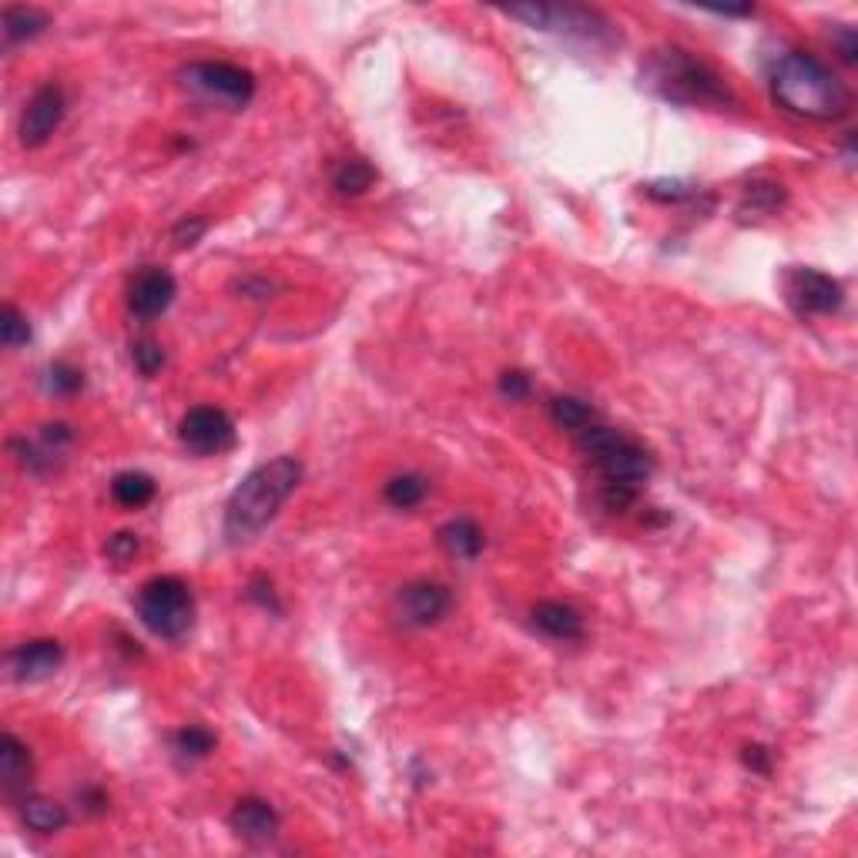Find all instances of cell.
<instances>
[{
    "label": "cell",
    "mask_w": 858,
    "mask_h": 858,
    "mask_svg": "<svg viewBox=\"0 0 858 858\" xmlns=\"http://www.w3.org/2000/svg\"><path fill=\"white\" fill-rule=\"evenodd\" d=\"M181 84L201 97L219 101V105L228 108H245L251 97H256V74L238 68V64H225V61H195L185 64L178 71Z\"/></svg>",
    "instance_id": "cell-7"
},
{
    "label": "cell",
    "mask_w": 858,
    "mask_h": 858,
    "mask_svg": "<svg viewBox=\"0 0 858 858\" xmlns=\"http://www.w3.org/2000/svg\"><path fill=\"white\" fill-rule=\"evenodd\" d=\"M452 608V597L436 580H413L399 590V614L410 627H433Z\"/></svg>",
    "instance_id": "cell-13"
},
{
    "label": "cell",
    "mask_w": 858,
    "mask_h": 858,
    "mask_svg": "<svg viewBox=\"0 0 858 858\" xmlns=\"http://www.w3.org/2000/svg\"><path fill=\"white\" fill-rule=\"evenodd\" d=\"M84 386V373L71 363H50L44 369V389L50 396H74Z\"/></svg>",
    "instance_id": "cell-26"
},
{
    "label": "cell",
    "mask_w": 858,
    "mask_h": 858,
    "mask_svg": "<svg viewBox=\"0 0 858 858\" xmlns=\"http://www.w3.org/2000/svg\"><path fill=\"white\" fill-rule=\"evenodd\" d=\"M61 665H64V647H61V640H50V637L17 644L8 654V671L17 684H37V681L55 678L61 671Z\"/></svg>",
    "instance_id": "cell-12"
},
{
    "label": "cell",
    "mask_w": 858,
    "mask_h": 858,
    "mask_svg": "<svg viewBox=\"0 0 858 858\" xmlns=\"http://www.w3.org/2000/svg\"><path fill=\"white\" fill-rule=\"evenodd\" d=\"M439 543L443 550L449 553V557H457V561H477L480 553H483V530L477 520L470 517H457V520H449L443 530H439Z\"/></svg>",
    "instance_id": "cell-18"
},
{
    "label": "cell",
    "mask_w": 858,
    "mask_h": 858,
    "mask_svg": "<svg viewBox=\"0 0 858 858\" xmlns=\"http://www.w3.org/2000/svg\"><path fill=\"white\" fill-rule=\"evenodd\" d=\"M694 195V188L687 185V181H650L647 185V198H654V201H665V205H678V201H684V198H691Z\"/></svg>",
    "instance_id": "cell-32"
},
{
    "label": "cell",
    "mask_w": 858,
    "mask_h": 858,
    "mask_svg": "<svg viewBox=\"0 0 858 858\" xmlns=\"http://www.w3.org/2000/svg\"><path fill=\"white\" fill-rule=\"evenodd\" d=\"M21 822L27 832L37 835H55L68 825V809L55 798H40V795H24L21 798Z\"/></svg>",
    "instance_id": "cell-17"
},
{
    "label": "cell",
    "mask_w": 858,
    "mask_h": 858,
    "mask_svg": "<svg viewBox=\"0 0 858 858\" xmlns=\"http://www.w3.org/2000/svg\"><path fill=\"white\" fill-rule=\"evenodd\" d=\"M178 439L195 457H222L238 439L235 420L219 407H195L178 423Z\"/></svg>",
    "instance_id": "cell-8"
},
{
    "label": "cell",
    "mask_w": 858,
    "mask_h": 858,
    "mask_svg": "<svg viewBox=\"0 0 858 858\" xmlns=\"http://www.w3.org/2000/svg\"><path fill=\"white\" fill-rule=\"evenodd\" d=\"M134 611L141 624L162 637V640H178L191 631L195 621V597L191 587L178 577H151L141 584L134 597Z\"/></svg>",
    "instance_id": "cell-5"
},
{
    "label": "cell",
    "mask_w": 858,
    "mask_h": 858,
    "mask_svg": "<svg viewBox=\"0 0 858 858\" xmlns=\"http://www.w3.org/2000/svg\"><path fill=\"white\" fill-rule=\"evenodd\" d=\"M530 389H533V383H530V376L520 373V369H510V373L499 376V396H507L510 402L530 399Z\"/></svg>",
    "instance_id": "cell-33"
},
{
    "label": "cell",
    "mask_w": 858,
    "mask_h": 858,
    "mask_svg": "<svg viewBox=\"0 0 858 858\" xmlns=\"http://www.w3.org/2000/svg\"><path fill=\"white\" fill-rule=\"evenodd\" d=\"M510 17L524 21L533 31H557L567 37H580L593 47L600 44H614L621 40L614 34V24L603 17L600 11L590 8H571V4H524V8H510Z\"/></svg>",
    "instance_id": "cell-6"
},
{
    "label": "cell",
    "mask_w": 858,
    "mask_h": 858,
    "mask_svg": "<svg viewBox=\"0 0 858 858\" xmlns=\"http://www.w3.org/2000/svg\"><path fill=\"white\" fill-rule=\"evenodd\" d=\"M178 295V282L168 269H158V266H148L141 269L131 285H128V309L134 319L141 322H151L158 319L162 313H168V306Z\"/></svg>",
    "instance_id": "cell-11"
},
{
    "label": "cell",
    "mask_w": 858,
    "mask_h": 858,
    "mask_svg": "<svg viewBox=\"0 0 858 858\" xmlns=\"http://www.w3.org/2000/svg\"><path fill=\"white\" fill-rule=\"evenodd\" d=\"M430 493V483L420 477V473H399L386 483V499H389V507L396 510H413L420 507V503L426 499Z\"/></svg>",
    "instance_id": "cell-24"
},
{
    "label": "cell",
    "mask_w": 858,
    "mask_h": 858,
    "mask_svg": "<svg viewBox=\"0 0 858 858\" xmlns=\"http://www.w3.org/2000/svg\"><path fill=\"white\" fill-rule=\"evenodd\" d=\"M640 84L661 101H671V105L681 108H734V91L728 87V81L708 61H701L678 44L647 50L640 61Z\"/></svg>",
    "instance_id": "cell-1"
},
{
    "label": "cell",
    "mask_w": 858,
    "mask_h": 858,
    "mask_svg": "<svg viewBox=\"0 0 858 858\" xmlns=\"http://www.w3.org/2000/svg\"><path fill=\"white\" fill-rule=\"evenodd\" d=\"M155 490H158L155 480H151L148 473H141V470H125V473H118L111 480V496H115L118 507H125V510H141L144 503L155 499Z\"/></svg>",
    "instance_id": "cell-20"
},
{
    "label": "cell",
    "mask_w": 858,
    "mask_h": 858,
    "mask_svg": "<svg viewBox=\"0 0 858 858\" xmlns=\"http://www.w3.org/2000/svg\"><path fill=\"white\" fill-rule=\"evenodd\" d=\"M215 734L209 728H201V725H188L175 734V751H178V759L185 762H201V759H209V754L215 751Z\"/></svg>",
    "instance_id": "cell-25"
},
{
    "label": "cell",
    "mask_w": 858,
    "mask_h": 858,
    "mask_svg": "<svg viewBox=\"0 0 858 858\" xmlns=\"http://www.w3.org/2000/svg\"><path fill=\"white\" fill-rule=\"evenodd\" d=\"M577 446L584 457L597 467L603 483H624V486H640L654 473V457L650 452L624 436L621 430H611L603 423H593L577 433Z\"/></svg>",
    "instance_id": "cell-4"
},
{
    "label": "cell",
    "mask_w": 858,
    "mask_h": 858,
    "mask_svg": "<svg viewBox=\"0 0 858 858\" xmlns=\"http://www.w3.org/2000/svg\"><path fill=\"white\" fill-rule=\"evenodd\" d=\"M235 289L245 295V298H266V295H272L275 292V282H269V279H256V275H248V279H242V282H235Z\"/></svg>",
    "instance_id": "cell-36"
},
{
    "label": "cell",
    "mask_w": 858,
    "mask_h": 858,
    "mask_svg": "<svg viewBox=\"0 0 858 858\" xmlns=\"http://www.w3.org/2000/svg\"><path fill=\"white\" fill-rule=\"evenodd\" d=\"M245 593H248V600H256L262 611H269V614H282L279 593H275V587H272V580H269V577H251Z\"/></svg>",
    "instance_id": "cell-31"
},
{
    "label": "cell",
    "mask_w": 858,
    "mask_h": 858,
    "mask_svg": "<svg viewBox=\"0 0 858 858\" xmlns=\"http://www.w3.org/2000/svg\"><path fill=\"white\" fill-rule=\"evenodd\" d=\"M788 201V191L785 185L778 181H768V178H759L744 188V198H741V215H775L781 205Z\"/></svg>",
    "instance_id": "cell-21"
},
{
    "label": "cell",
    "mask_w": 858,
    "mask_h": 858,
    "mask_svg": "<svg viewBox=\"0 0 858 858\" xmlns=\"http://www.w3.org/2000/svg\"><path fill=\"white\" fill-rule=\"evenodd\" d=\"M302 483V463L295 457H275L251 470L225 503V540L245 546L256 540L285 507V499Z\"/></svg>",
    "instance_id": "cell-3"
},
{
    "label": "cell",
    "mask_w": 858,
    "mask_h": 858,
    "mask_svg": "<svg viewBox=\"0 0 858 858\" xmlns=\"http://www.w3.org/2000/svg\"><path fill=\"white\" fill-rule=\"evenodd\" d=\"M138 537L134 533H128V530H121V533H115V537H108V543H105V557L115 564V567H125V564H131L134 557H138Z\"/></svg>",
    "instance_id": "cell-30"
},
{
    "label": "cell",
    "mask_w": 858,
    "mask_h": 858,
    "mask_svg": "<svg viewBox=\"0 0 858 858\" xmlns=\"http://www.w3.org/2000/svg\"><path fill=\"white\" fill-rule=\"evenodd\" d=\"M50 24V14L40 8H4V44L14 47L21 40H34L37 34H44Z\"/></svg>",
    "instance_id": "cell-19"
},
{
    "label": "cell",
    "mask_w": 858,
    "mask_h": 858,
    "mask_svg": "<svg viewBox=\"0 0 858 858\" xmlns=\"http://www.w3.org/2000/svg\"><path fill=\"white\" fill-rule=\"evenodd\" d=\"M0 775H4V795L8 798H24L31 775H34V762H31V748L17 738V734H4L0 741Z\"/></svg>",
    "instance_id": "cell-15"
},
{
    "label": "cell",
    "mask_w": 858,
    "mask_h": 858,
    "mask_svg": "<svg viewBox=\"0 0 858 858\" xmlns=\"http://www.w3.org/2000/svg\"><path fill=\"white\" fill-rule=\"evenodd\" d=\"M741 759H744V765H748L751 772L772 775V751H768V748H762V744H748Z\"/></svg>",
    "instance_id": "cell-35"
},
{
    "label": "cell",
    "mask_w": 858,
    "mask_h": 858,
    "mask_svg": "<svg viewBox=\"0 0 858 858\" xmlns=\"http://www.w3.org/2000/svg\"><path fill=\"white\" fill-rule=\"evenodd\" d=\"M775 105L804 121H838L851 108V94L838 74L809 50H785L772 64Z\"/></svg>",
    "instance_id": "cell-2"
},
{
    "label": "cell",
    "mask_w": 858,
    "mask_h": 858,
    "mask_svg": "<svg viewBox=\"0 0 858 858\" xmlns=\"http://www.w3.org/2000/svg\"><path fill=\"white\" fill-rule=\"evenodd\" d=\"M530 618H533V627H540L553 640H580L584 637V618H580L577 608H571V603L540 600L530 611Z\"/></svg>",
    "instance_id": "cell-16"
},
{
    "label": "cell",
    "mask_w": 858,
    "mask_h": 858,
    "mask_svg": "<svg viewBox=\"0 0 858 858\" xmlns=\"http://www.w3.org/2000/svg\"><path fill=\"white\" fill-rule=\"evenodd\" d=\"M785 298L798 316H832L842 309L845 289L819 269H791L785 275Z\"/></svg>",
    "instance_id": "cell-9"
},
{
    "label": "cell",
    "mask_w": 858,
    "mask_h": 858,
    "mask_svg": "<svg viewBox=\"0 0 858 858\" xmlns=\"http://www.w3.org/2000/svg\"><path fill=\"white\" fill-rule=\"evenodd\" d=\"M550 420L557 423L561 430L580 433V430L597 423V410L590 407V402L577 399V396H557V399H550Z\"/></svg>",
    "instance_id": "cell-22"
},
{
    "label": "cell",
    "mask_w": 858,
    "mask_h": 858,
    "mask_svg": "<svg viewBox=\"0 0 858 858\" xmlns=\"http://www.w3.org/2000/svg\"><path fill=\"white\" fill-rule=\"evenodd\" d=\"M376 181V168L366 162V158H349L336 168L332 175V185L339 195H349V198H356V195H366Z\"/></svg>",
    "instance_id": "cell-23"
},
{
    "label": "cell",
    "mask_w": 858,
    "mask_h": 858,
    "mask_svg": "<svg viewBox=\"0 0 858 858\" xmlns=\"http://www.w3.org/2000/svg\"><path fill=\"white\" fill-rule=\"evenodd\" d=\"M832 44H835L838 58H842L845 64H855V61H858V34H855V27L835 24V27H832Z\"/></svg>",
    "instance_id": "cell-34"
},
{
    "label": "cell",
    "mask_w": 858,
    "mask_h": 858,
    "mask_svg": "<svg viewBox=\"0 0 858 858\" xmlns=\"http://www.w3.org/2000/svg\"><path fill=\"white\" fill-rule=\"evenodd\" d=\"M64 115H68V94H64V87L55 84V81L40 84V87L31 94V101L24 105V115H21V128H17L21 144H24V148H44L50 138H55V131L61 128Z\"/></svg>",
    "instance_id": "cell-10"
},
{
    "label": "cell",
    "mask_w": 858,
    "mask_h": 858,
    "mask_svg": "<svg viewBox=\"0 0 858 858\" xmlns=\"http://www.w3.org/2000/svg\"><path fill=\"white\" fill-rule=\"evenodd\" d=\"M205 232H209V222L201 219V215H181V219L172 225V242H175L178 248H195L201 238H205Z\"/></svg>",
    "instance_id": "cell-29"
},
{
    "label": "cell",
    "mask_w": 858,
    "mask_h": 858,
    "mask_svg": "<svg viewBox=\"0 0 858 858\" xmlns=\"http://www.w3.org/2000/svg\"><path fill=\"white\" fill-rule=\"evenodd\" d=\"M0 342H4V349H21L31 342V322L14 302H8L4 313H0Z\"/></svg>",
    "instance_id": "cell-27"
},
{
    "label": "cell",
    "mask_w": 858,
    "mask_h": 858,
    "mask_svg": "<svg viewBox=\"0 0 858 858\" xmlns=\"http://www.w3.org/2000/svg\"><path fill=\"white\" fill-rule=\"evenodd\" d=\"M131 363L141 376H155L165 366V349L155 339H138L131 342Z\"/></svg>",
    "instance_id": "cell-28"
},
{
    "label": "cell",
    "mask_w": 858,
    "mask_h": 858,
    "mask_svg": "<svg viewBox=\"0 0 858 858\" xmlns=\"http://www.w3.org/2000/svg\"><path fill=\"white\" fill-rule=\"evenodd\" d=\"M228 825L238 838L251 842V845H266L279 835V812H275V804H269L266 798H256V795H248V798H238L235 801V809L228 815Z\"/></svg>",
    "instance_id": "cell-14"
}]
</instances>
